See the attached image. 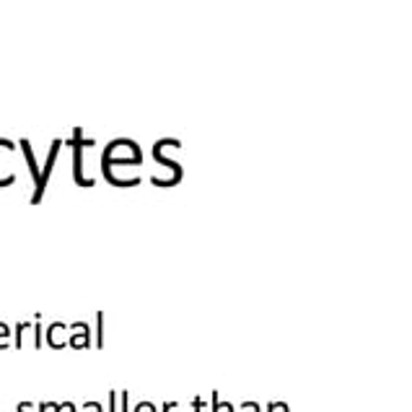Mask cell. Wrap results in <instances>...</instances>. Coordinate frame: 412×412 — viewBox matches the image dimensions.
Here are the masks:
<instances>
[{"instance_id": "1", "label": "cell", "mask_w": 412, "mask_h": 412, "mask_svg": "<svg viewBox=\"0 0 412 412\" xmlns=\"http://www.w3.org/2000/svg\"><path fill=\"white\" fill-rule=\"evenodd\" d=\"M84 145H91V141H84V135H81V130L73 132V174H75V182L78 184H84V187H91L94 182L91 179L84 177V164H81V150H84Z\"/></svg>"}, {"instance_id": "6", "label": "cell", "mask_w": 412, "mask_h": 412, "mask_svg": "<svg viewBox=\"0 0 412 412\" xmlns=\"http://www.w3.org/2000/svg\"><path fill=\"white\" fill-rule=\"evenodd\" d=\"M6 335H8V327H6V324H0V340L6 338Z\"/></svg>"}, {"instance_id": "3", "label": "cell", "mask_w": 412, "mask_h": 412, "mask_svg": "<svg viewBox=\"0 0 412 412\" xmlns=\"http://www.w3.org/2000/svg\"><path fill=\"white\" fill-rule=\"evenodd\" d=\"M75 338H73V345L81 347V345H88V327L86 324H75Z\"/></svg>"}, {"instance_id": "5", "label": "cell", "mask_w": 412, "mask_h": 412, "mask_svg": "<svg viewBox=\"0 0 412 412\" xmlns=\"http://www.w3.org/2000/svg\"><path fill=\"white\" fill-rule=\"evenodd\" d=\"M122 412H127V394H122Z\"/></svg>"}, {"instance_id": "4", "label": "cell", "mask_w": 412, "mask_h": 412, "mask_svg": "<svg viewBox=\"0 0 412 412\" xmlns=\"http://www.w3.org/2000/svg\"><path fill=\"white\" fill-rule=\"evenodd\" d=\"M135 412H156V407H153L150 402H143V404H138V407H135Z\"/></svg>"}, {"instance_id": "2", "label": "cell", "mask_w": 412, "mask_h": 412, "mask_svg": "<svg viewBox=\"0 0 412 412\" xmlns=\"http://www.w3.org/2000/svg\"><path fill=\"white\" fill-rule=\"evenodd\" d=\"M57 150H60V141L52 143V150H49L47 164H45V169H42V177H39V182H37V192H34V197H31V203H39V197H42L45 187H47V179H49V171H52V166H55Z\"/></svg>"}]
</instances>
